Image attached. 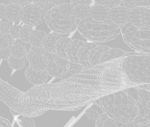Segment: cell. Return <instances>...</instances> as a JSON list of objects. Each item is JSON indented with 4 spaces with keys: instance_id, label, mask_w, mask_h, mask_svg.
<instances>
[{
    "instance_id": "obj_1",
    "label": "cell",
    "mask_w": 150,
    "mask_h": 127,
    "mask_svg": "<svg viewBox=\"0 0 150 127\" xmlns=\"http://www.w3.org/2000/svg\"><path fill=\"white\" fill-rule=\"evenodd\" d=\"M122 90L102 63L84 67L79 73L55 83L34 85L25 93L35 106L47 111H76L102 96Z\"/></svg>"
},
{
    "instance_id": "obj_2",
    "label": "cell",
    "mask_w": 150,
    "mask_h": 127,
    "mask_svg": "<svg viewBox=\"0 0 150 127\" xmlns=\"http://www.w3.org/2000/svg\"><path fill=\"white\" fill-rule=\"evenodd\" d=\"M138 101L122 90L102 96L93 103L112 120L125 124L133 121L136 117Z\"/></svg>"
},
{
    "instance_id": "obj_3",
    "label": "cell",
    "mask_w": 150,
    "mask_h": 127,
    "mask_svg": "<svg viewBox=\"0 0 150 127\" xmlns=\"http://www.w3.org/2000/svg\"><path fill=\"white\" fill-rule=\"evenodd\" d=\"M0 100L8 106L14 116H40L46 110L35 106L25 92L13 87L0 78Z\"/></svg>"
},
{
    "instance_id": "obj_4",
    "label": "cell",
    "mask_w": 150,
    "mask_h": 127,
    "mask_svg": "<svg viewBox=\"0 0 150 127\" xmlns=\"http://www.w3.org/2000/svg\"><path fill=\"white\" fill-rule=\"evenodd\" d=\"M76 29L82 36L93 42H104L114 40L121 33L120 26L109 20H93L90 16L83 20L76 19Z\"/></svg>"
},
{
    "instance_id": "obj_5",
    "label": "cell",
    "mask_w": 150,
    "mask_h": 127,
    "mask_svg": "<svg viewBox=\"0 0 150 127\" xmlns=\"http://www.w3.org/2000/svg\"><path fill=\"white\" fill-rule=\"evenodd\" d=\"M128 53L119 49L84 41L80 47L77 55L80 64L86 68H91L108 60L123 56Z\"/></svg>"
},
{
    "instance_id": "obj_6",
    "label": "cell",
    "mask_w": 150,
    "mask_h": 127,
    "mask_svg": "<svg viewBox=\"0 0 150 127\" xmlns=\"http://www.w3.org/2000/svg\"><path fill=\"white\" fill-rule=\"evenodd\" d=\"M124 69L129 77L134 81L143 84L150 83V54L128 52Z\"/></svg>"
},
{
    "instance_id": "obj_7",
    "label": "cell",
    "mask_w": 150,
    "mask_h": 127,
    "mask_svg": "<svg viewBox=\"0 0 150 127\" xmlns=\"http://www.w3.org/2000/svg\"><path fill=\"white\" fill-rule=\"evenodd\" d=\"M120 28L124 42L130 48L150 54V27L140 28L128 23Z\"/></svg>"
},
{
    "instance_id": "obj_8",
    "label": "cell",
    "mask_w": 150,
    "mask_h": 127,
    "mask_svg": "<svg viewBox=\"0 0 150 127\" xmlns=\"http://www.w3.org/2000/svg\"><path fill=\"white\" fill-rule=\"evenodd\" d=\"M45 19L50 29L59 34H68L76 30V19H68L62 16L59 12L58 6L48 11Z\"/></svg>"
},
{
    "instance_id": "obj_9",
    "label": "cell",
    "mask_w": 150,
    "mask_h": 127,
    "mask_svg": "<svg viewBox=\"0 0 150 127\" xmlns=\"http://www.w3.org/2000/svg\"><path fill=\"white\" fill-rule=\"evenodd\" d=\"M44 55L48 60V64L44 72L47 75L60 79L67 71L69 60L61 58L55 53L45 51Z\"/></svg>"
},
{
    "instance_id": "obj_10",
    "label": "cell",
    "mask_w": 150,
    "mask_h": 127,
    "mask_svg": "<svg viewBox=\"0 0 150 127\" xmlns=\"http://www.w3.org/2000/svg\"><path fill=\"white\" fill-rule=\"evenodd\" d=\"M19 16L20 20L26 25L35 26L42 23L46 14L40 7L32 3L21 8Z\"/></svg>"
},
{
    "instance_id": "obj_11",
    "label": "cell",
    "mask_w": 150,
    "mask_h": 127,
    "mask_svg": "<svg viewBox=\"0 0 150 127\" xmlns=\"http://www.w3.org/2000/svg\"><path fill=\"white\" fill-rule=\"evenodd\" d=\"M123 127H150V102H137V111L135 119L123 124Z\"/></svg>"
},
{
    "instance_id": "obj_12",
    "label": "cell",
    "mask_w": 150,
    "mask_h": 127,
    "mask_svg": "<svg viewBox=\"0 0 150 127\" xmlns=\"http://www.w3.org/2000/svg\"><path fill=\"white\" fill-rule=\"evenodd\" d=\"M129 23L136 27H150V8L137 7L129 9Z\"/></svg>"
},
{
    "instance_id": "obj_13",
    "label": "cell",
    "mask_w": 150,
    "mask_h": 127,
    "mask_svg": "<svg viewBox=\"0 0 150 127\" xmlns=\"http://www.w3.org/2000/svg\"><path fill=\"white\" fill-rule=\"evenodd\" d=\"M46 51L43 47L32 46L26 58L29 66L38 71H44L48 64V60L44 55Z\"/></svg>"
},
{
    "instance_id": "obj_14",
    "label": "cell",
    "mask_w": 150,
    "mask_h": 127,
    "mask_svg": "<svg viewBox=\"0 0 150 127\" xmlns=\"http://www.w3.org/2000/svg\"><path fill=\"white\" fill-rule=\"evenodd\" d=\"M108 20L119 26L129 23V9L121 5L110 9Z\"/></svg>"
},
{
    "instance_id": "obj_15",
    "label": "cell",
    "mask_w": 150,
    "mask_h": 127,
    "mask_svg": "<svg viewBox=\"0 0 150 127\" xmlns=\"http://www.w3.org/2000/svg\"><path fill=\"white\" fill-rule=\"evenodd\" d=\"M25 74L27 81L34 85L44 83L48 78L44 71L36 70L30 66L26 68Z\"/></svg>"
},
{
    "instance_id": "obj_16",
    "label": "cell",
    "mask_w": 150,
    "mask_h": 127,
    "mask_svg": "<svg viewBox=\"0 0 150 127\" xmlns=\"http://www.w3.org/2000/svg\"><path fill=\"white\" fill-rule=\"evenodd\" d=\"M32 46L29 42L15 39L14 44L11 47L12 55L16 58H23L29 52Z\"/></svg>"
},
{
    "instance_id": "obj_17",
    "label": "cell",
    "mask_w": 150,
    "mask_h": 127,
    "mask_svg": "<svg viewBox=\"0 0 150 127\" xmlns=\"http://www.w3.org/2000/svg\"><path fill=\"white\" fill-rule=\"evenodd\" d=\"M84 42V41L81 40L71 38L70 41L68 43L65 51L68 59L73 62L80 63L77 57V53L80 47L83 44Z\"/></svg>"
},
{
    "instance_id": "obj_18",
    "label": "cell",
    "mask_w": 150,
    "mask_h": 127,
    "mask_svg": "<svg viewBox=\"0 0 150 127\" xmlns=\"http://www.w3.org/2000/svg\"><path fill=\"white\" fill-rule=\"evenodd\" d=\"M110 9L101 5L91 6L90 16L94 21L104 22L108 20Z\"/></svg>"
},
{
    "instance_id": "obj_19",
    "label": "cell",
    "mask_w": 150,
    "mask_h": 127,
    "mask_svg": "<svg viewBox=\"0 0 150 127\" xmlns=\"http://www.w3.org/2000/svg\"><path fill=\"white\" fill-rule=\"evenodd\" d=\"M62 37V34L54 32L47 34L42 41L43 47L45 51L49 53H55L54 49L55 44L58 40Z\"/></svg>"
},
{
    "instance_id": "obj_20",
    "label": "cell",
    "mask_w": 150,
    "mask_h": 127,
    "mask_svg": "<svg viewBox=\"0 0 150 127\" xmlns=\"http://www.w3.org/2000/svg\"><path fill=\"white\" fill-rule=\"evenodd\" d=\"M21 7L19 5L10 4L6 6L5 18L9 22H16L20 19Z\"/></svg>"
},
{
    "instance_id": "obj_21",
    "label": "cell",
    "mask_w": 150,
    "mask_h": 127,
    "mask_svg": "<svg viewBox=\"0 0 150 127\" xmlns=\"http://www.w3.org/2000/svg\"><path fill=\"white\" fill-rule=\"evenodd\" d=\"M96 127H123V124L116 122L104 113L100 114V117L95 121Z\"/></svg>"
},
{
    "instance_id": "obj_22",
    "label": "cell",
    "mask_w": 150,
    "mask_h": 127,
    "mask_svg": "<svg viewBox=\"0 0 150 127\" xmlns=\"http://www.w3.org/2000/svg\"><path fill=\"white\" fill-rule=\"evenodd\" d=\"M71 39V38L67 37H62L59 39L54 46L55 54L57 55L61 58L68 59L65 51L67 48V45L70 41Z\"/></svg>"
},
{
    "instance_id": "obj_23",
    "label": "cell",
    "mask_w": 150,
    "mask_h": 127,
    "mask_svg": "<svg viewBox=\"0 0 150 127\" xmlns=\"http://www.w3.org/2000/svg\"><path fill=\"white\" fill-rule=\"evenodd\" d=\"M47 33L39 30H33L29 37V42L33 47H43L42 41Z\"/></svg>"
},
{
    "instance_id": "obj_24",
    "label": "cell",
    "mask_w": 150,
    "mask_h": 127,
    "mask_svg": "<svg viewBox=\"0 0 150 127\" xmlns=\"http://www.w3.org/2000/svg\"><path fill=\"white\" fill-rule=\"evenodd\" d=\"M91 6L78 5L74 7V16L76 19L83 20L90 17Z\"/></svg>"
},
{
    "instance_id": "obj_25",
    "label": "cell",
    "mask_w": 150,
    "mask_h": 127,
    "mask_svg": "<svg viewBox=\"0 0 150 127\" xmlns=\"http://www.w3.org/2000/svg\"><path fill=\"white\" fill-rule=\"evenodd\" d=\"M84 67L80 63L73 62L69 60L67 71L61 76L60 79L62 80L68 79L72 76L73 75L79 73Z\"/></svg>"
},
{
    "instance_id": "obj_26",
    "label": "cell",
    "mask_w": 150,
    "mask_h": 127,
    "mask_svg": "<svg viewBox=\"0 0 150 127\" xmlns=\"http://www.w3.org/2000/svg\"><path fill=\"white\" fill-rule=\"evenodd\" d=\"M59 12L62 16L69 19H76L74 16V6L70 3H64L58 6Z\"/></svg>"
},
{
    "instance_id": "obj_27",
    "label": "cell",
    "mask_w": 150,
    "mask_h": 127,
    "mask_svg": "<svg viewBox=\"0 0 150 127\" xmlns=\"http://www.w3.org/2000/svg\"><path fill=\"white\" fill-rule=\"evenodd\" d=\"M7 60L9 67L13 69L21 70L25 66L26 62L25 57L16 58L11 55Z\"/></svg>"
},
{
    "instance_id": "obj_28",
    "label": "cell",
    "mask_w": 150,
    "mask_h": 127,
    "mask_svg": "<svg viewBox=\"0 0 150 127\" xmlns=\"http://www.w3.org/2000/svg\"><path fill=\"white\" fill-rule=\"evenodd\" d=\"M150 0H122L123 6L128 9L137 7L150 8Z\"/></svg>"
},
{
    "instance_id": "obj_29",
    "label": "cell",
    "mask_w": 150,
    "mask_h": 127,
    "mask_svg": "<svg viewBox=\"0 0 150 127\" xmlns=\"http://www.w3.org/2000/svg\"><path fill=\"white\" fill-rule=\"evenodd\" d=\"M15 39L10 34H2L0 37V49H4L11 47L14 44Z\"/></svg>"
},
{
    "instance_id": "obj_30",
    "label": "cell",
    "mask_w": 150,
    "mask_h": 127,
    "mask_svg": "<svg viewBox=\"0 0 150 127\" xmlns=\"http://www.w3.org/2000/svg\"><path fill=\"white\" fill-rule=\"evenodd\" d=\"M33 30L30 26H22L19 33V39L23 42H29L30 35Z\"/></svg>"
},
{
    "instance_id": "obj_31",
    "label": "cell",
    "mask_w": 150,
    "mask_h": 127,
    "mask_svg": "<svg viewBox=\"0 0 150 127\" xmlns=\"http://www.w3.org/2000/svg\"><path fill=\"white\" fill-rule=\"evenodd\" d=\"M94 1L95 4L101 5L109 9L119 6L122 4V0H94Z\"/></svg>"
},
{
    "instance_id": "obj_32",
    "label": "cell",
    "mask_w": 150,
    "mask_h": 127,
    "mask_svg": "<svg viewBox=\"0 0 150 127\" xmlns=\"http://www.w3.org/2000/svg\"><path fill=\"white\" fill-rule=\"evenodd\" d=\"M137 88L138 100L141 102H150V90L144 88Z\"/></svg>"
},
{
    "instance_id": "obj_33",
    "label": "cell",
    "mask_w": 150,
    "mask_h": 127,
    "mask_svg": "<svg viewBox=\"0 0 150 127\" xmlns=\"http://www.w3.org/2000/svg\"><path fill=\"white\" fill-rule=\"evenodd\" d=\"M86 114L89 120L95 121L98 119L100 115L97 110L91 107L86 111Z\"/></svg>"
},
{
    "instance_id": "obj_34",
    "label": "cell",
    "mask_w": 150,
    "mask_h": 127,
    "mask_svg": "<svg viewBox=\"0 0 150 127\" xmlns=\"http://www.w3.org/2000/svg\"><path fill=\"white\" fill-rule=\"evenodd\" d=\"M21 126L23 127H35V121L31 117L23 116L21 120Z\"/></svg>"
},
{
    "instance_id": "obj_35",
    "label": "cell",
    "mask_w": 150,
    "mask_h": 127,
    "mask_svg": "<svg viewBox=\"0 0 150 127\" xmlns=\"http://www.w3.org/2000/svg\"><path fill=\"white\" fill-rule=\"evenodd\" d=\"M22 26L20 25H14L12 26L9 31V34L15 39H19V33Z\"/></svg>"
},
{
    "instance_id": "obj_36",
    "label": "cell",
    "mask_w": 150,
    "mask_h": 127,
    "mask_svg": "<svg viewBox=\"0 0 150 127\" xmlns=\"http://www.w3.org/2000/svg\"><path fill=\"white\" fill-rule=\"evenodd\" d=\"M11 55V47L0 49V59L1 60H7Z\"/></svg>"
},
{
    "instance_id": "obj_37",
    "label": "cell",
    "mask_w": 150,
    "mask_h": 127,
    "mask_svg": "<svg viewBox=\"0 0 150 127\" xmlns=\"http://www.w3.org/2000/svg\"><path fill=\"white\" fill-rule=\"evenodd\" d=\"M12 25L9 22L3 21L0 25V32L2 34H8Z\"/></svg>"
},
{
    "instance_id": "obj_38",
    "label": "cell",
    "mask_w": 150,
    "mask_h": 127,
    "mask_svg": "<svg viewBox=\"0 0 150 127\" xmlns=\"http://www.w3.org/2000/svg\"><path fill=\"white\" fill-rule=\"evenodd\" d=\"M70 4L75 6L78 5H86L90 6L92 0H70Z\"/></svg>"
},
{
    "instance_id": "obj_39",
    "label": "cell",
    "mask_w": 150,
    "mask_h": 127,
    "mask_svg": "<svg viewBox=\"0 0 150 127\" xmlns=\"http://www.w3.org/2000/svg\"><path fill=\"white\" fill-rule=\"evenodd\" d=\"M11 125L8 120L0 116V127H11Z\"/></svg>"
},
{
    "instance_id": "obj_40",
    "label": "cell",
    "mask_w": 150,
    "mask_h": 127,
    "mask_svg": "<svg viewBox=\"0 0 150 127\" xmlns=\"http://www.w3.org/2000/svg\"><path fill=\"white\" fill-rule=\"evenodd\" d=\"M47 2L51 4L54 7L61 5L65 2V0H47Z\"/></svg>"
},
{
    "instance_id": "obj_41",
    "label": "cell",
    "mask_w": 150,
    "mask_h": 127,
    "mask_svg": "<svg viewBox=\"0 0 150 127\" xmlns=\"http://www.w3.org/2000/svg\"><path fill=\"white\" fill-rule=\"evenodd\" d=\"M46 1L47 0H32V4L38 5L43 9Z\"/></svg>"
},
{
    "instance_id": "obj_42",
    "label": "cell",
    "mask_w": 150,
    "mask_h": 127,
    "mask_svg": "<svg viewBox=\"0 0 150 127\" xmlns=\"http://www.w3.org/2000/svg\"><path fill=\"white\" fill-rule=\"evenodd\" d=\"M6 6L2 4H0V19L5 18Z\"/></svg>"
},
{
    "instance_id": "obj_43",
    "label": "cell",
    "mask_w": 150,
    "mask_h": 127,
    "mask_svg": "<svg viewBox=\"0 0 150 127\" xmlns=\"http://www.w3.org/2000/svg\"><path fill=\"white\" fill-rule=\"evenodd\" d=\"M32 0H19V6L23 8L27 5L32 4Z\"/></svg>"
},
{
    "instance_id": "obj_44",
    "label": "cell",
    "mask_w": 150,
    "mask_h": 127,
    "mask_svg": "<svg viewBox=\"0 0 150 127\" xmlns=\"http://www.w3.org/2000/svg\"><path fill=\"white\" fill-rule=\"evenodd\" d=\"M11 2V0H1V4L6 6L10 4Z\"/></svg>"
},
{
    "instance_id": "obj_45",
    "label": "cell",
    "mask_w": 150,
    "mask_h": 127,
    "mask_svg": "<svg viewBox=\"0 0 150 127\" xmlns=\"http://www.w3.org/2000/svg\"><path fill=\"white\" fill-rule=\"evenodd\" d=\"M11 4H15L19 5V0H11Z\"/></svg>"
},
{
    "instance_id": "obj_46",
    "label": "cell",
    "mask_w": 150,
    "mask_h": 127,
    "mask_svg": "<svg viewBox=\"0 0 150 127\" xmlns=\"http://www.w3.org/2000/svg\"><path fill=\"white\" fill-rule=\"evenodd\" d=\"M1 19H0V25H1Z\"/></svg>"
},
{
    "instance_id": "obj_47",
    "label": "cell",
    "mask_w": 150,
    "mask_h": 127,
    "mask_svg": "<svg viewBox=\"0 0 150 127\" xmlns=\"http://www.w3.org/2000/svg\"></svg>"
}]
</instances>
